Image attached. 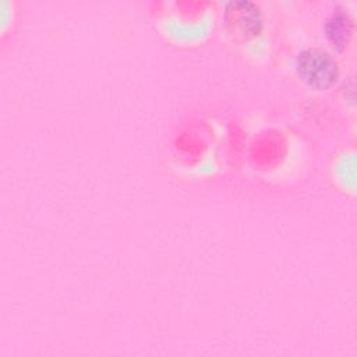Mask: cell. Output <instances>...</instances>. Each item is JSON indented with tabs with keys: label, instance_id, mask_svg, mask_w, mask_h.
<instances>
[{
	"label": "cell",
	"instance_id": "cell-1",
	"mask_svg": "<svg viewBox=\"0 0 357 357\" xmlns=\"http://www.w3.org/2000/svg\"><path fill=\"white\" fill-rule=\"evenodd\" d=\"M297 71L310 86L324 89L335 82L337 64L325 50L305 49L297 57Z\"/></svg>",
	"mask_w": 357,
	"mask_h": 357
},
{
	"label": "cell",
	"instance_id": "cell-2",
	"mask_svg": "<svg viewBox=\"0 0 357 357\" xmlns=\"http://www.w3.org/2000/svg\"><path fill=\"white\" fill-rule=\"evenodd\" d=\"M226 22L231 32L243 36H255L262 26L259 7L251 1H230L226 6Z\"/></svg>",
	"mask_w": 357,
	"mask_h": 357
},
{
	"label": "cell",
	"instance_id": "cell-3",
	"mask_svg": "<svg viewBox=\"0 0 357 357\" xmlns=\"http://www.w3.org/2000/svg\"><path fill=\"white\" fill-rule=\"evenodd\" d=\"M351 28H353L351 18L344 13H333L326 20V24H325V32L329 42L332 43L333 47L339 50L347 45L351 35Z\"/></svg>",
	"mask_w": 357,
	"mask_h": 357
}]
</instances>
